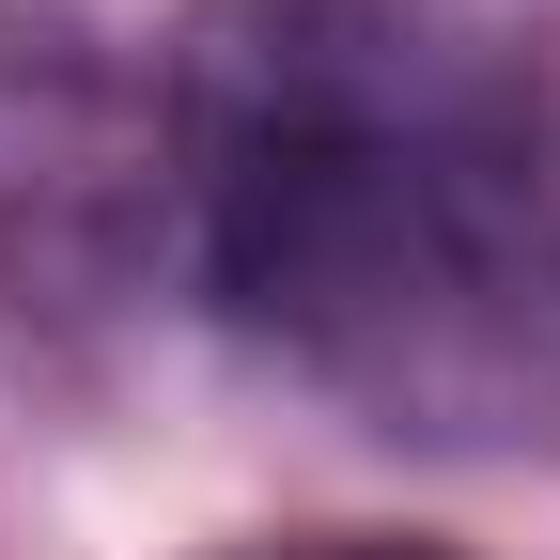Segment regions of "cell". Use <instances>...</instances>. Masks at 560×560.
<instances>
[{
    "label": "cell",
    "mask_w": 560,
    "mask_h": 560,
    "mask_svg": "<svg viewBox=\"0 0 560 560\" xmlns=\"http://www.w3.org/2000/svg\"><path fill=\"white\" fill-rule=\"evenodd\" d=\"M219 296L389 405H560V140L452 0H265L202 62Z\"/></svg>",
    "instance_id": "6da1fadb"
},
{
    "label": "cell",
    "mask_w": 560,
    "mask_h": 560,
    "mask_svg": "<svg viewBox=\"0 0 560 560\" xmlns=\"http://www.w3.org/2000/svg\"><path fill=\"white\" fill-rule=\"evenodd\" d=\"M280 560H436V545H280Z\"/></svg>",
    "instance_id": "7a4b0ae2"
}]
</instances>
